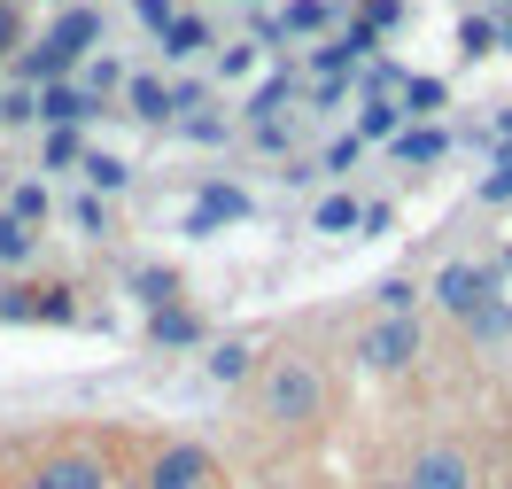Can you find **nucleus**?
Instances as JSON below:
<instances>
[{
	"mask_svg": "<svg viewBox=\"0 0 512 489\" xmlns=\"http://www.w3.org/2000/svg\"><path fill=\"white\" fill-rule=\"evenodd\" d=\"M404 489H474V451L466 443H419Z\"/></svg>",
	"mask_w": 512,
	"mask_h": 489,
	"instance_id": "obj_3",
	"label": "nucleus"
},
{
	"mask_svg": "<svg viewBox=\"0 0 512 489\" xmlns=\"http://www.w3.org/2000/svg\"><path fill=\"white\" fill-rule=\"evenodd\" d=\"M249 140H256V148H264V156H280V148H288L295 132L280 125V117H264V125H249Z\"/></svg>",
	"mask_w": 512,
	"mask_h": 489,
	"instance_id": "obj_35",
	"label": "nucleus"
},
{
	"mask_svg": "<svg viewBox=\"0 0 512 489\" xmlns=\"http://www.w3.org/2000/svg\"><path fill=\"white\" fill-rule=\"evenodd\" d=\"M132 16H140V24H148V32H163V24H171V16H179V8H171V0H132Z\"/></svg>",
	"mask_w": 512,
	"mask_h": 489,
	"instance_id": "obj_39",
	"label": "nucleus"
},
{
	"mask_svg": "<svg viewBox=\"0 0 512 489\" xmlns=\"http://www.w3.org/2000/svg\"><path fill=\"white\" fill-rule=\"evenodd\" d=\"M458 326H466V342H512V303H505V295H489V303H474Z\"/></svg>",
	"mask_w": 512,
	"mask_h": 489,
	"instance_id": "obj_17",
	"label": "nucleus"
},
{
	"mask_svg": "<svg viewBox=\"0 0 512 489\" xmlns=\"http://www.w3.org/2000/svg\"><path fill=\"white\" fill-rule=\"evenodd\" d=\"M505 489H512V482H505Z\"/></svg>",
	"mask_w": 512,
	"mask_h": 489,
	"instance_id": "obj_49",
	"label": "nucleus"
},
{
	"mask_svg": "<svg viewBox=\"0 0 512 489\" xmlns=\"http://www.w3.org/2000/svg\"><path fill=\"white\" fill-rule=\"evenodd\" d=\"M357 218H365V202H357V195H326L319 210H311V226H319V233H357Z\"/></svg>",
	"mask_w": 512,
	"mask_h": 489,
	"instance_id": "obj_22",
	"label": "nucleus"
},
{
	"mask_svg": "<svg viewBox=\"0 0 512 489\" xmlns=\"http://www.w3.org/2000/svg\"><path fill=\"white\" fill-rule=\"evenodd\" d=\"M497 264H505V272H512V249H505V257H497Z\"/></svg>",
	"mask_w": 512,
	"mask_h": 489,
	"instance_id": "obj_46",
	"label": "nucleus"
},
{
	"mask_svg": "<svg viewBox=\"0 0 512 489\" xmlns=\"http://www.w3.org/2000/svg\"><path fill=\"white\" fill-rule=\"evenodd\" d=\"M32 101H39V125H55V132H78V125L101 109V101L86 94V86H70V78H55V86H32Z\"/></svg>",
	"mask_w": 512,
	"mask_h": 489,
	"instance_id": "obj_8",
	"label": "nucleus"
},
{
	"mask_svg": "<svg viewBox=\"0 0 512 489\" xmlns=\"http://www.w3.org/2000/svg\"><path fill=\"white\" fill-rule=\"evenodd\" d=\"M78 171H86V195H125V187H132V163L109 156V148H86Z\"/></svg>",
	"mask_w": 512,
	"mask_h": 489,
	"instance_id": "obj_14",
	"label": "nucleus"
},
{
	"mask_svg": "<svg viewBox=\"0 0 512 489\" xmlns=\"http://www.w3.org/2000/svg\"><path fill=\"white\" fill-rule=\"evenodd\" d=\"M342 94H350V78H319V86H311V101H319V109H342Z\"/></svg>",
	"mask_w": 512,
	"mask_h": 489,
	"instance_id": "obj_40",
	"label": "nucleus"
},
{
	"mask_svg": "<svg viewBox=\"0 0 512 489\" xmlns=\"http://www.w3.org/2000/svg\"><path fill=\"white\" fill-rule=\"evenodd\" d=\"M497 280H505V264H443V272H435V303H443L450 319H466L474 303L497 295Z\"/></svg>",
	"mask_w": 512,
	"mask_h": 489,
	"instance_id": "obj_5",
	"label": "nucleus"
},
{
	"mask_svg": "<svg viewBox=\"0 0 512 489\" xmlns=\"http://www.w3.org/2000/svg\"><path fill=\"white\" fill-rule=\"evenodd\" d=\"M156 39H163V63H187V55H202V47H210V24L179 8V16H171V24H163Z\"/></svg>",
	"mask_w": 512,
	"mask_h": 489,
	"instance_id": "obj_16",
	"label": "nucleus"
},
{
	"mask_svg": "<svg viewBox=\"0 0 512 489\" xmlns=\"http://www.w3.org/2000/svg\"><path fill=\"white\" fill-rule=\"evenodd\" d=\"M497 47H505V55H512V16H505V24H497Z\"/></svg>",
	"mask_w": 512,
	"mask_h": 489,
	"instance_id": "obj_44",
	"label": "nucleus"
},
{
	"mask_svg": "<svg viewBox=\"0 0 512 489\" xmlns=\"http://www.w3.org/2000/svg\"><path fill=\"white\" fill-rule=\"evenodd\" d=\"M288 101H295V70H272V78L249 94V109H241V117H249V125H264V117H280Z\"/></svg>",
	"mask_w": 512,
	"mask_h": 489,
	"instance_id": "obj_19",
	"label": "nucleus"
},
{
	"mask_svg": "<svg viewBox=\"0 0 512 489\" xmlns=\"http://www.w3.org/2000/svg\"><path fill=\"white\" fill-rule=\"evenodd\" d=\"M388 148H396V163H404V171H435V163L450 156V132H443V125H396V140H388Z\"/></svg>",
	"mask_w": 512,
	"mask_h": 489,
	"instance_id": "obj_10",
	"label": "nucleus"
},
{
	"mask_svg": "<svg viewBox=\"0 0 512 489\" xmlns=\"http://www.w3.org/2000/svg\"><path fill=\"white\" fill-rule=\"evenodd\" d=\"M458 55H466V63L497 55V16H466V24H458Z\"/></svg>",
	"mask_w": 512,
	"mask_h": 489,
	"instance_id": "obj_25",
	"label": "nucleus"
},
{
	"mask_svg": "<svg viewBox=\"0 0 512 489\" xmlns=\"http://www.w3.org/2000/svg\"><path fill=\"white\" fill-rule=\"evenodd\" d=\"M489 148H497V156H512V101L497 109V132H489Z\"/></svg>",
	"mask_w": 512,
	"mask_h": 489,
	"instance_id": "obj_43",
	"label": "nucleus"
},
{
	"mask_svg": "<svg viewBox=\"0 0 512 489\" xmlns=\"http://www.w3.org/2000/svg\"><path fill=\"white\" fill-rule=\"evenodd\" d=\"M179 132H187L194 148H225V132H233V125H225L218 109H187V117H179Z\"/></svg>",
	"mask_w": 512,
	"mask_h": 489,
	"instance_id": "obj_27",
	"label": "nucleus"
},
{
	"mask_svg": "<svg viewBox=\"0 0 512 489\" xmlns=\"http://www.w3.org/2000/svg\"><path fill=\"white\" fill-rule=\"evenodd\" d=\"M249 63H256V47H225V55H218V70H225V78H241Z\"/></svg>",
	"mask_w": 512,
	"mask_h": 489,
	"instance_id": "obj_42",
	"label": "nucleus"
},
{
	"mask_svg": "<svg viewBox=\"0 0 512 489\" xmlns=\"http://www.w3.org/2000/svg\"><path fill=\"white\" fill-rule=\"evenodd\" d=\"M8 226H47V187H39V179H24V187H16V195H8Z\"/></svg>",
	"mask_w": 512,
	"mask_h": 489,
	"instance_id": "obj_23",
	"label": "nucleus"
},
{
	"mask_svg": "<svg viewBox=\"0 0 512 489\" xmlns=\"http://www.w3.org/2000/svg\"><path fill=\"white\" fill-rule=\"evenodd\" d=\"M109 86H125V70L109 63V55H101V63H94V70H86V94H94V101H101V94H109Z\"/></svg>",
	"mask_w": 512,
	"mask_h": 489,
	"instance_id": "obj_37",
	"label": "nucleus"
},
{
	"mask_svg": "<svg viewBox=\"0 0 512 489\" xmlns=\"http://www.w3.org/2000/svg\"><path fill=\"white\" fill-rule=\"evenodd\" d=\"M39 257V241L24 226H8V210H0V264H32Z\"/></svg>",
	"mask_w": 512,
	"mask_h": 489,
	"instance_id": "obj_29",
	"label": "nucleus"
},
{
	"mask_svg": "<svg viewBox=\"0 0 512 489\" xmlns=\"http://www.w3.org/2000/svg\"><path fill=\"white\" fill-rule=\"evenodd\" d=\"M373 489H404V482H373Z\"/></svg>",
	"mask_w": 512,
	"mask_h": 489,
	"instance_id": "obj_45",
	"label": "nucleus"
},
{
	"mask_svg": "<svg viewBox=\"0 0 512 489\" xmlns=\"http://www.w3.org/2000/svg\"><path fill=\"white\" fill-rule=\"evenodd\" d=\"M24 489H109V458L101 451H55V458L32 466Z\"/></svg>",
	"mask_w": 512,
	"mask_h": 489,
	"instance_id": "obj_6",
	"label": "nucleus"
},
{
	"mask_svg": "<svg viewBox=\"0 0 512 489\" xmlns=\"http://www.w3.org/2000/svg\"><path fill=\"white\" fill-rule=\"evenodd\" d=\"M125 117H140V125H171V86L163 78H125Z\"/></svg>",
	"mask_w": 512,
	"mask_h": 489,
	"instance_id": "obj_12",
	"label": "nucleus"
},
{
	"mask_svg": "<svg viewBox=\"0 0 512 489\" xmlns=\"http://www.w3.org/2000/svg\"><path fill=\"white\" fill-rule=\"evenodd\" d=\"M148 342H156V350H194V342H202V319H194L187 303H163V311H148Z\"/></svg>",
	"mask_w": 512,
	"mask_h": 489,
	"instance_id": "obj_11",
	"label": "nucleus"
},
{
	"mask_svg": "<svg viewBox=\"0 0 512 489\" xmlns=\"http://www.w3.org/2000/svg\"><path fill=\"white\" fill-rule=\"evenodd\" d=\"M210 381H225V389H233V381H249L256 373V342H241V334H225V342H210Z\"/></svg>",
	"mask_w": 512,
	"mask_h": 489,
	"instance_id": "obj_15",
	"label": "nucleus"
},
{
	"mask_svg": "<svg viewBox=\"0 0 512 489\" xmlns=\"http://www.w3.org/2000/svg\"><path fill=\"white\" fill-rule=\"evenodd\" d=\"M47 39V47H63L70 63H86V55H94V39H101V8H78V0H70L63 16H55V32H39Z\"/></svg>",
	"mask_w": 512,
	"mask_h": 489,
	"instance_id": "obj_9",
	"label": "nucleus"
},
{
	"mask_svg": "<svg viewBox=\"0 0 512 489\" xmlns=\"http://www.w3.org/2000/svg\"><path fill=\"white\" fill-rule=\"evenodd\" d=\"M419 358V319H373L357 334V365L365 373H404Z\"/></svg>",
	"mask_w": 512,
	"mask_h": 489,
	"instance_id": "obj_2",
	"label": "nucleus"
},
{
	"mask_svg": "<svg viewBox=\"0 0 512 489\" xmlns=\"http://www.w3.org/2000/svg\"><path fill=\"white\" fill-rule=\"evenodd\" d=\"M202 101H210V94H202V86H194V78H179V86H171V125H179V117H187V109H202Z\"/></svg>",
	"mask_w": 512,
	"mask_h": 489,
	"instance_id": "obj_38",
	"label": "nucleus"
},
{
	"mask_svg": "<svg viewBox=\"0 0 512 489\" xmlns=\"http://www.w3.org/2000/svg\"><path fill=\"white\" fill-rule=\"evenodd\" d=\"M249 210H256V202L241 195V187H225V179H210V187H202V202L187 210V233L202 241V233H218V226H241Z\"/></svg>",
	"mask_w": 512,
	"mask_h": 489,
	"instance_id": "obj_7",
	"label": "nucleus"
},
{
	"mask_svg": "<svg viewBox=\"0 0 512 489\" xmlns=\"http://www.w3.org/2000/svg\"><path fill=\"white\" fill-rule=\"evenodd\" d=\"M148 489H218V466L202 443H163L148 458Z\"/></svg>",
	"mask_w": 512,
	"mask_h": 489,
	"instance_id": "obj_4",
	"label": "nucleus"
},
{
	"mask_svg": "<svg viewBox=\"0 0 512 489\" xmlns=\"http://www.w3.org/2000/svg\"><path fill=\"white\" fill-rule=\"evenodd\" d=\"M404 16H412L404 0H357V24H365V32H396Z\"/></svg>",
	"mask_w": 512,
	"mask_h": 489,
	"instance_id": "obj_28",
	"label": "nucleus"
},
{
	"mask_svg": "<svg viewBox=\"0 0 512 489\" xmlns=\"http://www.w3.org/2000/svg\"><path fill=\"white\" fill-rule=\"evenodd\" d=\"M249 396H256V420L280 427V435H311V427L326 420V373H319V358H303V350L264 358L249 373Z\"/></svg>",
	"mask_w": 512,
	"mask_h": 489,
	"instance_id": "obj_1",
	"label": "nucleus"
},
{
	"mask_svg": "<svg viewBox=\"0 0 512 489\" xmlns=\"http://www.w3.org/2000/svg\"><path fill=\"white\" fill-rule=\"evenodd\" d=\"M396 125H404L396 101H365V109H357V140H396Z\"/></svg>",
	"mask_w": 512,
	"mask_h": 489,
	"instance_id": "obj_24",
	"label": "nucleus"
},
{
	"mask_svg": "<svg viewBox=\"0 0 512 489\" xmlns=\"http://www.w3.org/2000/svg\"><path fill=\"white\" fill-rule=\"evenodd\" d=\"M70 218H78L86 241H109V233H117V218H109V202H101V195H78V202H70Z\"/></svg>",
	"mask_w": 512,
	"mask_h": 489,
	"instance_id": "obj_26",
	"label": "nucleus"
},
{
	"mask_svg": "<svg viewBox=\"0 0 512 489\" xmlns=\"http://www.w3.org/2000/svg\"><path fill=\"white\" fill-rule=\"evenodd\" d=\"M272 24H280V39H311V32L334 24V8L326 0H288V16H272Z\"/></svg>",
	"mask_w": 512,
	"mask_h": 489,
	"instance_id": "obj_20",
	"label": "nucleus"
},
{
	"mask_svg": "<svg viewBox=\"0 0 512 489\" xmlns=\"http://www.w3.org/2000/svg\"><path fill=\"white\" fill-rule=\"evenodd\" d=\"M443 101H450L443 78H412V70H404V86H396V109H404V125H427Z\"/></svg>",
	"mask_w": 512,
	"mask_h": 489,
	"instance_id": "obj_13",
	"label": "nucleus"
},
{
	"mask_svg": "<svg viewBox=\"0 0 512 489\" xmlns=\"http://www.w3.org/2000/svg\"><path fill=\"white\" fill-rule=\"evenodd\" d=\"M396 226V210H388V202H365V218H357V233H388Z\"/></svg>",
	"mask_w": 512,
	"mask_h": 489,
	"instance_id": "obj_41",
	"label": "nucleus"
},
{
	"mask_svg": "<svg viewBox=\"0 0 512 489\" xmlns=\"http://www.w3.org/2000/svg\"><path fill=\"white\" fill-rule=\"evenodd\" d=\"M419 303V280H381V319H412Z\"/></svg>",
	"mask_w": 512,
	"mask_h": 489,
	"instance_id": "obj_31",
	"label": "nucleus"
},
{
	"mask_svg": "<svg viewBox=\"0 0 512 489\" xmlns=\"http://www.w3.org/2000/svg\"><path fill=\"white\" fill-rule=\"evenodd\" d=\"M357 163H365V140H357V132H342V140L326 148V163H319V171H334V179H350Z\"/></svg>",
	"mask_w": 512,
	"mask_h": 489,
	"instance_id": "obj_30",
	"label": "nucleus"
},
{
	"mask_svg": "<svg viewBox=\"0 0 512 489\" xmlns=\"http://www.w3.org/2000/svg\"><path fill=\"white\" fill-rule=\"evenodd\" d=\"M24 47V16H16V0H0V55H16Z\"/></svg>",
	"mask_w": 512,
	"mask_h": 489,
	"instance_id": "obj_36",
	"label": "nucleus"
},
{
	"mask_svg": "<svg viewBox=\"0 0 512 489\" xmlns=\"http://www.w3.org/2000/svg\"><path fill=\"white\" fill-rule=\"evenodd\" d=\"M505 16H512V0H505Z\"/></svg>",
	"mask_w": 512,
	"mask_h": 489,
	"instance_id": "obj_48",
	"label": "nucleus"
},
{
	"mask_svg": "<svg viewBox=\"0 0 512 489\" xmlns=\"http://www.w3.org/2000/svg\"><path fill=\"white\" fill-rule=\"evenodd\" d=\"M481 202H512V156L489 163V179H481Z\"/></svg>",
	"mask_w": 512,
	"mask_h": 489,
	"instance_id": "obj_34",
	"label": "nucleus"
},
{
	"mask_svg": "<svg viewBox=\"0 0 512 489\" xmlns=\"http://www.w3.org/2000/svg\"><path fill=\"white\" fill-rule=\"evenodd\" d=\"M78 156H86V140H78V132H47V148H39L47 171H63V163H78Z\"/></svg>",
	"mask_w": 512,
	"mask_h": 489,
	"instance_id": "obj_32",
	"label": "nucleus"
},
{
	"mask_svg": "<svg viewBox=\"0 0 512 489\" xmlns=\"http://www.w3.org/2000/svg\"><path fill=\"white\" fill-rule=\"evenodd\" d=\"M132 288H140L148 311H163V303H179V272H171V264H140V272H132Z\"/></svg>",
	"mask_w": 512,
	"mask_h": 489,
	"instance_id": "obj_21",
	"label": "nucleus"
},
{
	"mask_svg": "<svg viewBox=\"0 0 512 489\" xmlns=\"http://www.w3.org/2000/svg\"><path fill=\"white\" fill-rule=\"evenodd\" d=\"M32 117H39L32 86H8V94H0V125H32Z\"/></svg>",
	"mask_w": 512,
	"mask_h": 489,
	"instance_id": "obj_33",
	"label": "nucleus"
},
{
	"mask_svg": "<svg viewBox=\"0 0 512 489\" xmlns=\"http://www.w3.org/2000/svg\"><path fill=\"white\" fill-rule=\"evenodd\" d=\"M24 319H47V326H70L78 319V288H24Z\"/></svg>",
	"mask_w": 512,
	"mask_h": 489,
	"instance_id": "obj_18",
	"label": "nucleus"
},
{
	"mask_svg": "<svg viewBox=\"0 0 512 489\" xmlns=\"http://www.w3.org/2000/svg\"><path fill=\"white\" fill-rule=\"evenodd\" d=\"M55 8H70V0H55Z\"/></svg>",
	"mask_w": 512,
	"mask_h": 489,
	"instance_id": "obj_47",
	"label": "nucleus"
}]
</instances>
